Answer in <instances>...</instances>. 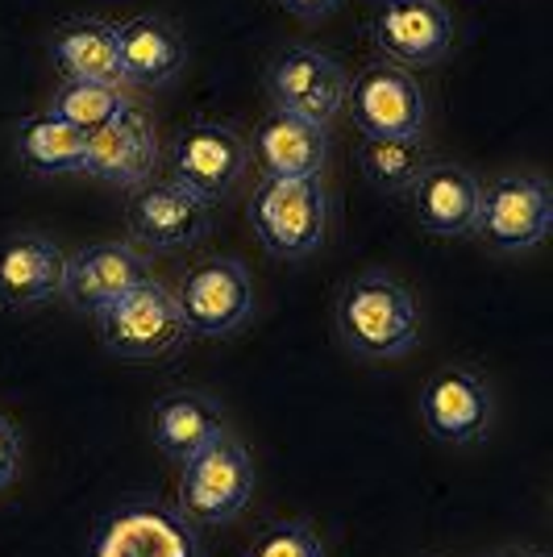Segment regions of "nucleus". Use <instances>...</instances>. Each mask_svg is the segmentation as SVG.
Masks as SVG:
<instances>
[{"label":"nucleus","mask_w":553,"mask_h":557,"mask_svg":"<svg viewBox=\"0 0 553 557\" xmlns=\"http://www.w3.org/2000/svg\"><path fill=\"white\" fill-rule=\"evenodd\" d=\"M337 333L358 358H404L420 342V308L413 292L388 271H362L337 292Z\"/></svg>","instance_id":"f257e3e1"},{"label":"nucleus","mask_w":553,"mask_h":557,"mask_svg":"<svg viewBox=\"0 0 553 557\" xmlns=\"http://www.w3.org/2000/svg\"><path fill=\"white\" fill-rule=\"evenodd\" d=\"M250 230L271 258H308L329 233V196L321 180H262L250 196Z\"/></svg>","instance_id":"f03ea898"},{"label":"nucleus","mask_w":553,"mask_h":557,"mask_svg":"<svg viewBox=\"0 0 553 557\" xmlns=\"http://www.w3.org/2000/svg\"><path fill=\"white\" fill-rule=\"evenodd\" d=\"M96 329H100L105 349L121 362H155V358L175 354L187 342V325L175 292L155 283V278L138 283L130 296H121L105 312H96Z\"/></svg>","instance_id":"7ed1b4c3"},{"label":"nucleus","mask_w":553,"mask_h":557,"mask_svg":"<svg viewBox=\"0 0 553 557\" xmlns=\"http://www.w3.org/2000/svg\"><path fill=\"white\" fill-rule=\"evenodd\" d=\"M88 557H205L196 524L175 504L125 499L96 520Z\"/></svg>","instance_id":"20e7f679"},{"label":"nucleus","mask_w":553,"mask_h":557,"mask_svg":"<svg viewBox=\"0 0 553 557\" xmlns=\"http://www.w3.org/2000/svg\"><path fill=\"white\" fill-rule=\"evenodd\" d=\"M180 504L192 524H230L254 499V458L230 433L180 462Z\"/></svg>","instance_id":"39448f33"},{"label":"nucleus","mask_w":553,"mask_h":557,"mask_svg":"<svg viewBox=\"0 0 553 557\" xmlns=\"http://www.w3.org/2000/svg\"><path fill=\"white\" fill-rule=\"evenodd\" d=\"M267 92L275 100L279 113L304 116L329 125L346 109L349 75L346 67L317 47H287L279 50L267 67Z\"/></svg>","instance_id":"423d86ee"},{"label":"nucleus","mask_w":553,"mask_h":557,"mask_svg":"<svg viewBox=\"0 0 553 557\" xmlns=\"http://www.w3.org/2000/svg\"><path fill=\"white\" fill-rule=\"evenodd\" d=\"M180 312H184L187 333L205 337H225L242 329L254 317V278L242 258H205L192 267L175 292Z\"/></svg>","instance_id":"0eeeda50"},{"label":"nucleus","mask_w":553,"mask_h":557,"mask_svg":"<svg viewBox=\"0 0 553 557\" xmlns=\"http://www.w3.org/2000/svg\"><path fill=\"white\" fill-rule=\"evenodd\" d=\"M125 216H130L134 242H142L155 255H175V250L196 246L208 233V221H212L205 196H196L180 180H146V184H138L130 191Z\"/></svg>","instance_id":"6e6552de"},{"label":"nucleus","mask_w":553,"mask_h":557,"mask_svg":"<svg viewBox=\"0 0 553 557\" xmlns=\"http://www.w3.org/2000/svg\"><path fill=\"white\" fill-rule=\"evenodd\" d=\"M553 230V196L537 175H504L483 187L475 233L495 250H532Z\"/></svg>","instance_id":"1a4fd4ad"},{"label":"nucleus","mask_w":553,"mask_h":557,"mask_svg":"<svg viewBox=\"0 0 553 557\" xmlns=\"http://www.w3.org/2000/svg\"><path fill=\"white\" fill-rule=\"evenodd\" d=\"M349 116L367 138H420L425 134V92L413 75L395 63H370L346 92Z\"/></svg>","instance_id":"9d476101"},{"label":"nucleus","mask_w":553,"mask_h":557,"mask_svg":"<svg viewBox=\"0 0 553 557\" xmlns=\"http://www.w3.org/2000/svg\"><path fill=\"white\" fill-rule=\"evenodd\" d=\"M246 166H250V146L233 125L196 121L171 141V171H175L171 180L187 184L208 205L230 196L237 180L246 175Z\"/></svg>","instance_id":"9b49d317"},{"label":"nucleus","mask_w":553,"mask_h":557,"mask_svg":"<svg viewBox=\"0 0 553 557\" xmlns=\"http://www.w3.org/2000/svg\"><path fill=\"white\" fill-rule=\"evenodd\" d=\"M495 417V395L483 374L450 367L438 371L420 392V420L441 445H475L487 437Z\"/></svg>","instance_id":"f8f14e48"},{"label":"nucleus","mask_w":553,"mask_h":557,"mask_svg":"<svg viewBox=\"0 0 553 557\" xmlns=\"http://www.w3.org/2000/svg\"><path fill=\"white\" fill-rule=\"evenodd\" d=\"M146 258L134 246L121 242H96L67 255V271H63V300L75 312H105L109 304H116L121 296H130L138 283H146Z\"/></svg>","instance_id":"ddd939ff"},{"label":"nucleus","mask_w":553,"mask_h":557,"mask_svg":"<svg viewBox=\"0 0 553 557\" xmlns=\"http://www.w3.org/2000/svg\"><path fill=\"white\" fill-rule=\"evenodd\" d=\"M374 47L392 63L429 67L454 47V22L441 0H383L374 17Z\"/></svg>","instance_id":"4468645a"},{"label":"nucleus","mask_w":553,"mask_h":557,"mask_svg":"<svg viewBox=\"0 0 553 557\" xmlns=\"http://www.w3.org/2000/svg\"><path fill=\"white\" fill-rule=\"evenodd\" d=\"M250 150L267 180H321L329 163V125L275 109L258 121Z\"/></svg>","instance_id":"2eb2a0df"},{"label":"nucleus","mask_w":553,"mask_h":557,"mask_svg":"<svg viewBox=\"0 0 553 557\" xmlns=\"http://www.w3.org/2000/svg\"><path fill=\"white\" fill-rule=\"evenodd\" d=\"M67 255L47 233H13L0 242V304L34 308L63 292Z\"/></svg>","instance_id":"dca6fc26"},{"label":"nucleus","mask_w":553,"mask_h":557,"mask_svg":"<svg viewBox=\"0 0 553 557\" xmlns=\"http://www.w3.org/2000/svg\"><path fill=\"white\" fill-rule=\"evenodd\" d=\"M159 166V138L150 129V121L142 113L116 116L113 125L88 134V154H84V171L105 180L113 187H134L146 184Z\"/></svg>","instance_id":"f3484780"},{"label":"nucleus","mask_w":553,"mask_h":557,"mask_svg":"<svg viewBox=\"0 0 553 557\" xmlns=\"http://www.w3.org/2000/svg\"><path fill=\"white\" fill-rule=\"evenodd\" d=\"M479 196H483V184L475 180V171H466L458 163H433L413 184L416 221L429 233H438V237L475 233Z\"/></svg>","instance_id":"a211bd4d"},{"label":"nucleus","mask_w":553,"mask_h":557,"mask_svg":"<svg viewBox=\"0 0 553 557\" xmlns=\"http://www.w3.org/2000/svg\"><path fill=\"white\" fill-rule=\"evenodd\" d=\"M150 433L155 445L162 449V458L171 462H187L196 458L200 449L225 437V412L221 404L205 392H171L155 404V417H150Z\"/></svg>","instance_id":"6ab92c4d"},{"label":"nucleus","mask_w":553,"mask_h":557,"mask_svg":"<svg viewBox=\"0 0 553 557\" xmlns=\"http://www.w3.org/2000/svg\"><path fill=\"white\" fill-rule=\"evenodd\" d=\"M116 59H121V79L155 88L184 71L187 50L167 22L134 17V22L116 25Z\"/></svg>","instance_id":"aec40b11"},{"label":"nucleus","mask_w":553,"mask_h":557,"mask_svg":"<svg viewBox=\"0 0 553 557\" xmlns=\"http://www.w3.org/2000/svg\"><path fill=\"white\" fill-rule=\"evenodd\" d=\"M50 59L67 79H93V84H121V59H116V29L105 22H71L54 34Z\"/></svg>","instance_id":"412c9836"},{"label":"nucleus","mask_w":553,"mask_h":557,"mask_svg":"<svg viewBox=\"0 0 553 557\" xmlns=\"http://www.w3.org/2000/svg\"><path fill=\"white\" fill-rule=\"evenodd\" d=\"M88 154V134H79L54 113H34L17 129V159L34 175H79Z\"/></svg>","instance_id":"4be33fe9"},{"label":"nucleus","mask_w":553,"mask_h":557,"mask_svg":"<svg viewBox=\"0 0 553 557\" xmlns=\"http://www.w3.org/2000/svg\"><path fill=\"white\" fill-rule=\"evenodd\" d=\"M358 166L383 196H404L433 166L429 146L420 138H367L358 146Z\"/></svg>","instance_id":"5701e85b"},{"label":"nucleus","mask_w":553,"mask_h":557,"mask_svg":"<svg viewBox=\"0 0 553 557\" xmlns=\"http://www.w3.org/2000/svg\"><path fill=\"white\" fill-rule=\"evenodd\" d=\"M50 113L63 116L79 134H96L130 113V100L121 96V84H93V79H63Z\"/></svg>","instance_id":"b1692460"},{"label":"nucleus","mask_w":553,"mask_h":557,"mask_svg":"<svg viewBox=\"0 0 553 557\" xmlns=\"http://www.w3.org/2000/svg\"><path fill=\"white\" fill-rule=\"evenodd\" d=\"M242 557H329L321 533L308 520H275L258 529Z\"/></svg>","instance_id":"393cba45"},{"label":"nucleus","mask_w":553,"mask_h":557,"mask_svg":"<svg viewBox=\"0 0 553 557\" xmlns=\"http://www.w3.org/2000/svg\"><path fill=\"white\" fill-rule=\"evenodd\" d=\"M17 470H22V433L0 417V491L17 479Z\"/></svg>","instance_id":"a878e982"},{"label":"nucleus","mask_w":553,"mask_h":557,"mask_svg":"<svg viewBox=\"0 0 553 557\" xmlns=\"http://www.w3.org/2000/svg\"><path fill=\"white\" fill-rule=\"evenodd\" d=\"M287 13H296L304 22H321L324 13H333L337 9V0H279Z\"/></svg>","instance_id":"bb28decb"},{"label":"nucleus","mask_w":553,"mask_h":557,"mask_svg":"<svg viewBox=\"0 0 553 557\" xmlns=\"http://www.w3.org/2000/svg\"><path fill=\"white\" fill-rule=\"evenodd\" d=\"M495 557H541L537 549H504V554H495Z\"/></svg>","instance_id":"cd10ccee"}]
</instances>
